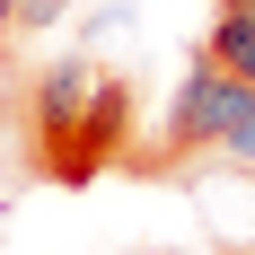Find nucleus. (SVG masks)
Masks as SVG:
<instances>
[{"instance_id": "39448f33", "label": "nucleus", "mask_w": 255, "mask_h": 255, "mask_svg": "<svg viewBox=\"0 0 255 255\" xmlns=\"http://www.w3.org/2000/svg\"><path fill=\"white\" fill-rule=\"evenodd\" d=\"M220 158H229V167H247V176H255V115H247V124H238V141H229V150H220Z\"/></svg>"}, {"instance_id": "f03ea898", "label": "nucleus", "mask_w": 255, "mask_h": 255, "mask_svg": "<svg viewBox=\"0 0 255 255\" xmlns=\"http://www.w3.org/2000/svg\"><path fill=\"white\" fill-rule=\"evenodd\" d=\"M255 115V88L229 71H211L203 53H194V71L176 79V97H167V124H158V150L141 158L150 176H176V167H194V158H220L238 141V124Z\"/></svg>"}, {"instance_id": "20e7f679", "label": "nucleus", "mask_w": 255, "mask_h": 255, "mask_svg": "<svg viewBox=\"0 0 255 255\" xmlns=\"http://www.w3.org/2000/svg\"><path fill=\"white\" fill-rule=\"evenodd\" d=\"M79 0H18V18H9V35H44V26H62Z\"/></svg>"}, {"instance_id": "7ed1b4c3", "label": "nucleus", "mask_w": 255, "mask_h": 255, "mask_svg": "<svg viewBox=\"0 0 255 255\" xmlns=\"http://www.w3.org/2000/svg\"><path fill=\"white\" fill-rule=\"evenodd\" d=\"M203 62L255 88V0H220V18H211V35H203Z\"/></svg>"}, {"instance_id": "423d86ee", "label": "nucleus", "mask_w": 255, "mask_h": 255, "mask_svg": "<svg viewBox=\"0 0 255 255\" xmlns=\"http://www.w3.org/2000/svg\"><path fill=\"white\" fill-rule=\"evenodd\" d=\"M9 18H18V0H0V44H9Z\"/></svg>"}, {"instance_id": "f257e3e1", "label": "nucleus", "mask_w": 255, "mask_h": 255, "mask_svg": "<svg viewBox=\"0 0 255 255\" xmlns=\"http://www.w3.org/2000/svg\"><path fill=\"white\" fill-rule=\"evenodd\" d=\"M124 124H132V88L97 62H35L26 79V150H35V176L53 185H88L97 167L124 158Z\"/></svg>"}]
</instances>
